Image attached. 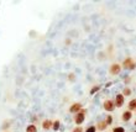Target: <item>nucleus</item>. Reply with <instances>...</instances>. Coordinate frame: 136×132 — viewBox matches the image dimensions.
Listing matches in <instances>:
<instances>
[{"instance_id":"23","label":"nucleus","mask_w":136,"mask_h":132,"mask_svg":"<svg viewBox=\"0 0 136 132\" xmlns=\"http://www.w3.org/2000/svg\"><path fill=\"white\" fill-rule=\"evenodd\" d=\"M64 42H66V44H67V46H69V44H71V40H69V38H67Z\"/></svg>"},{"instance_id":"26","label":"nucleus","mask_w":136,"mask_h":132,"mask_svg":"<svg viewBox=\"0 0 136 132\" xmlns=\"http://www.w3.org/2000/svg\"><path fill=\"white\" fill-rule=\"evenodd\" d=\"M110 132H113V131H110Z\"/></svg>"},{"instance_id":"18","label":"nucleus","mask_w":136,"mask_h":132,"mask_svg":"<svg viewBox=\"0 0 136 132\" xmlns=\"http://www.w3.org/2000/svg\"><path fill=\"white\" fill-rule=\"evenodd\" d=\"M113 132H125V128L121 127V126H118V127H114L113 128Z\"/></svg>"},{"instance_id":"28","label":"nucleus","mask_w":136,"mask_h":132,"mask_svg":"<svg viewBox=\"0 0 136 132\" xmlns=\"http://www.w3.org/2000/svg\"><path fill=\"white\" fill-rule=\"evenodd\" d=\"M135 111H136V110H135Z\"/></svg>"},{"instance_id":"3","label":"nucleus","mask_w":136,"mask_h":132,"mask_svg":"<svg viewBox=\"0 0 136 132\" xmlns=\"http://www.w3.org/2000/svg\"><path fill=\"white\" fill-rule=\"evenodd\" d=\"M121 69H122V67H121V64L119 63H111L110 64V67H109V74L110 75H113V77H115V75H119L121 72Z\"/></svg>"},{"instance_id":"9","label":"nucleus","mask_w":136,"mask_h":132,"mask_svg":"<svg viewBox=\"0 0 136 132\" xmlns=\"http://www.w3.org/2000/svg\"><path fill=\"white\" fill-rule=\"evenodd\" d=\"M95 127H97V130H98V131H105L106 128H108V125H106L105 120H100V121H98V122H97Z\"/></svg>"},{"instance_id":"21","label":"nucleus","mask_w":136,"mask_h":132,"mask_svg":"<svg viewBox=\"0 0 136 132\" xmlns=\"http://www.w3.org/2000/svg\"><path fill=\"white\" fill-rule=\"evenodd\" d=\"M130 82H131V77H125V78H124V83H125V84H129Z\"/></svg>"},{"instance_id":"22","label":"nucleus","mask_w":136,"mask_h":132,"mask_svg":"<svg viewBox=\"0 0 136 132\" xmlns=\"http://www.w3.org/2000/svg\"><path fill=\"white\" fill-rule=\"evenodd\" d=\"M37 120H38V117H37V116H32V118H31V122H32V125H35V122H37Z\"/></svg>"},{"instance_id":"20","label":"nucleus","mask_w":136,"mask_h":132,"mask_svg":"<svg viewBox=\"0 0 136 132\" xmlns=\"http://www.w3.org/2000/svg\"><path fill=\"white\" fill-rule=\"evenodd\" d=\"M72 132H84V130H83V127H82V126H77V127Z\"/></svg>"},{"instance_id":"1","label":"nucleus","mask_w":136,"mask_h":132,"mask_svg":"<svg viewBox=\"0 0 136 132\" xmlns=\"http://www.w3.org/2000/svg\"><path fill=\"white\" fill-rule=\"evenodd\" d=\"M121 67L124 69H127V71H134V69H136V60L131 57H127L122 60Z\"/></svg>"},{"instance_id":"8","label":"nucleus","mask_w":136,"mask_h":132,"mask_svg":"<svg viewBox=\"0 0 136 132\" xmlns=\"http://www.w3.org/2000/svg\"><path fill=\"white\" fill-rule=\"evenodd\" d=\"M131 118H132V112L129 111V110H126V111H124V112L121 114V121H122V122H127V121H130Z\"/></svg>"},{"instance_id":"7","label":"nucleus","mask_w":136,"mask_h":132,"mask_svg":"<svg viewBox=\"0 0 136 132\" xmlns=\"http://www.w3.org/2000/svg\"><path fill=\"white\" fill-rule=\"evenodd\" d=\"M52 125H53V121H52V120H50V118H45V120L42 121V123H41L42 128L46 130V131L52 130Z\"/></svg>"},{"instance_id":"16","label":"nucleus","mask_w":136,"mask_h":132,"mask_svg":"<svg viewBox=\"0 0 136 132\" xmlns=\"http://www.w3.org/2000/svg\"><path fill=\"white\" fill-rule=\"evenodd\" d=\"M67 79H68V82H71V83L76 82V74L73 73V72L68 73V77H67Z\"/></svg>"},{"instance_id":"11","label":"nucleus","mask_w":136,"mask_h":132,"mask_svg":"<svg viewBox=\"0 0 136 132\" xmlns=\"http://www.w3.org/2000/svg\"><path fill=\"white\" fill-rule=\"evenodd\" d=\"M10 125H11V122L10 121H4L3 122V125H1V131L5 132L9 130V127H10Z\"/></svg>"},{"instance_id":"14","label":"nucleus","mask_w":136,"mask_h":132,"mask_svg":"<svg viewBox=\"0 0 136 132\" xmlns=\"http://www.w3.org/2000/svg\"><path fill=\"white\" fill-rule=\"evenodd\" d=\"M61 127V121L60 120H55L53 121V125H52V130L53 131H58Z\"/></svg>"},{"instance_id":"12","label":"nucleus","mask_w":136,"mask_h":132,"mask_svg":"<svg viewBox=\"0 0 136 132\" xmlns=\"http://www.w3.org/2000/svg\"><path fill=\"white\" fill-rule=\"evenodd\" d=\"M100 89H102V85H99V84H98V85H94V87L90 89L89 94H90V95H95V94H97V93H98Z\"/></svg>"},{"instance_id":"4","label":"nucleus","mask_w":136,"mask_h":132,"mask_svg":"<svg viewBox=\"0 0 136 132\" xmlns=\"http://www.w3.org/2000/svg\"><path fill=\"white\" fill-rule=\"evenodd\" d=\"M114 104H115V107H122L124 104H125V96L122 94H116Z\"/></svg>"},{"instance_id":"27","label":"nucleus","mask_w":136,"mask_h":132,"mask_svg":"<svg viewBox=\"0 0 136 132\" xmlns=\"http://www.w3.org/2000/svg\"><path fill=\"white\" fill-rule=\"evenodd\" d=\"M134 132H136V131H134Z\"/></svg>"},{"instance_id":"13","label":"nucleus","mask_w":136,"mask_h":132,"mask_svg":"<svg viewBox=\"0 0 136 132\" xmlns=\"http://www.w3.org/2000/svg\"><path fill=\"white\" fill-rule=\"evenodd\" d=\"M121 94H122V95H124V96L126 98V96H130V95L132 94V90H131V89L129 88V87H125V88H124V90H122V93H121Z\"/></svg>"},{"instance_id":"25","label":"nucleus","mask_w":136,"mask_h":132,"mask_svg":"<svg viewBox=\"0 0 136 132\" xmlns=\"http://www.w3.org/2000/svg\"><path fill=\"white\" fill-rule=\"evenodd\" d=\"M5 132H10V131H5Z\"/></svg>"},{"instance_id":"19","label":"nucleus","mask_w":136,"mask_h":132,"mask_svg":"<svg viewBox=\"0 0 136 132\" xmlns=\"http://www.w3.org/2000/svg\"><path fill=\"white\" fill-rule=\"evenodd\" d=\"M97 131H98V130H97V127H95V126H89V127H88V128H87L84 132H97Z\"/></svg>"},{"instance_id":"2","label":"nucleus","mask_w":136,"mask_h":132,"mask_svg":"<svg viewBox=\"0 0 136 132\" xmlns=\"http://www.w3.org/2000/svg\"><path fill=\"white\" fill-rule=\"evenodd\" d=\"M85 114H87V110L85 109H82L78 114H76L73 116V121H74V123H76L77 126H80L85 121Z\"/></svg>"},{"instance_id":"6","label":"nucleus","mask_w":136,"mask_h":132,"mask_svg":"<svg viewBox=\"0 0 136 132\" xmlns=\"http://www.w3.org/2000/svg\"><path fill=\"white\" fill-rule=\"evenodd\" d=\"M103 107H104V110L108 111V112H111V111H114V109H115V104L113 100H110V99H108L104 101L103 104Z\"/></svg>"},{"instance_id":"5","label":"nucleus","mask_w":136,"mask_h":132,"mask_svg":"<svg viewBox=\"0 0 136 132\" xmlns=\"http://www.w3.org/2000/svg\"><path fill=\"white\" fill-rule=\"evenodd\" d=\"M83 107H82V104L80 103H73L71 106H69V109H68V111L71 112V114H73V115H76L78 114L80 110H82Z\"/></svg>"},{"instance_id":"15","label":"nucleus","mask_w":136,"mask_h":132,"mask_svg":"<svg viewBox=\"0 0 136 132\" xmlns=\"http://www.w3.org/2000/svg\"><path fill=\"white\" fill-rule=\"evenodd\" d=\"M26 132H37V126L36 125H32V123L27 125L26 126Z\"/></svg>"},{"instance_id":"17","label":"nucleus","mask_w":136,"mask_h":132,"mask_svg":"<svg viewBox=\"0 0 136 132\" xmlns=\"http://www.w3.org/2000/svg\"><path fill=\"white\" fill-rule=\"evenodd\" d=\"M105 122H106V125H108V126H110V125L113 123V116H111V115H106Z\"/></svg>"},{"instance_id":"10","label":"nucleus","mask_w":136,"mask_h":132,"mask_svg":"<svg viewBox=\"0 0 136 132\" xmlns=\"http://www.w3.org/2000/svg\"><path fill=\"white\" fill-rule=\"evenodd\" d=\"M127 110L129 111H134L136 110V99H131L127 104Z\"/></svg>"},{"instance_id":"24","label":"nucleus","mask_w":136,"mask_h":132,"mask_svg":"<svg viewBox=\"0 0 136 132\" xmlns=\"http://www.w3.org/2000/svg\"><path fill=\"white\" fill-rule=\"evenodd\" d=\"M135 127H136V121H135Z\"/></svg>"}]
</instances>
